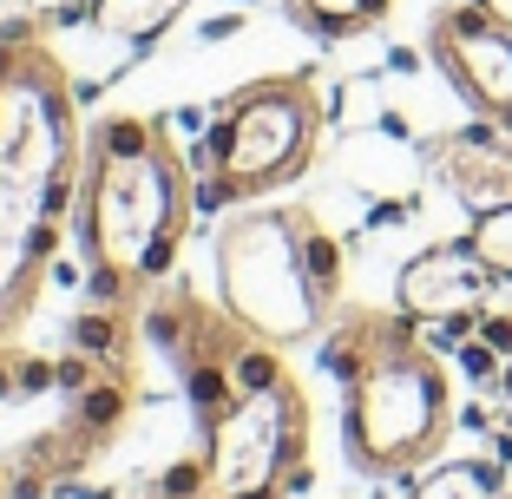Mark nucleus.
Instances as JSON below:
<instances>
[{
	"label": "nucleus",
	"mask_w": 512,
	"mask_h": 499,
	"mask_svg": "<svg viewBox=\"0 0 512 499\" xmlns=\"http://www.w3.org/2000/svg\"><path fill=\"white\" fill-rule=\"evenodd\" d=\"M79 92L33 27L0 33V348H14L60 230L79 211Z\"/></svg>",
	"instance_id": "obj_1"
},
{
	"label": "nucleus",
	"mask_w": 512,
	"mask_h": 499,
	"mask_svg": "<svg viewBox=\"0 0 512 499\" xmlns=\"http://www.w3.org/2000/svg\"><path fill=\"white\" fill-rule=\"evenodd\" d=\"M467 243H473V250H480V257L512 283V204H499V211H480V217H473Z\"/></svg>",
	"instance_id": "obj_13"
},
{
	"label": "nucleus",
	"mask_w": 512,
	"mask_h": 499,
	"mask_svg": "<svg viewBox=\"0 0 512 499\" xmlns=\"http://www.w3.org/2000/svg\"><path fill=\"white\" fill-rule=\"evenodd\" d=\"M283 14L316 40H362L394 14V0H283Z\"/></svg>",
	"instance_id": "obj_10"
},
{
	"label": "nucleus",
	"mask_w": 512,
	"mask_h": 499,
	"mask_svg": "<svg viewBox=\"0 0 512 499\" xmlns=\"http://www.w3.org/2000/svg\"><path fill=\"white\" fill-rule=\"evenodd\" d=\"M329 375L342 381V447L368 480H414L453 440V375L434 335L401 309H342L329 322Z\"/></svg>",
	"instance_id": "obj_3"
},
{
	"label": "nucleus",
	"mask_w": 512,
	"mask_h": 499,
	"mask_svg": "<svg viewBox=\"0 0 512 499\" xmlns=\"http://www.w3.org/2000/svg\"><path fill=\"white\" fill-rule=\"evenodd\" d=\"M499 493H506V467H493V460H434L407 486V499H499Z\"/></svg>",
	"instance_id": "obj_12"
},
{
	"label": "nucleus",
	"mask_w": 512,
	"mask_h": 499,
	"mask_svg": "<svg viewBox=\"0 0 512 499\" xmlns=\"http://www.w3.org/2000/svg\"><path fill=\"white\" fill-rule=\"evenodd\" d=\"M427 165L447 184V197H460L473 217L512 204V138L499 125H460V132H440L427 145Z\"/></svg>",
	"instance_id": "obj_9"
},
{
	"label": "nucleus",
	"mask_w": 512,
	"mask_h": 499,
	"mask_svg": "<svg viewBox=\"0 0 512 499\" xmlns=\"http://www.w3.org/2000/svg\"><path fill=\"white\" fill-rule=\"evenodd\" d=\"M191 0H86L92 27L106 33V40H125V46H145L184 14Z\"/></svg>",
	"instance_id": "obj_11"
},
{
	"label": "nucleus",
	"mask_w": 512,
	"mask_h": 499,
	"mask_svg": "<svg viewBox=\"0 0 512 499\" xmlns=\"http://www.w3.org/2000/svg\"><path fill=\"white\" fill-rule=\"evenodd\" d=\"M191 217L197 184L165 125L138 112H106L99 125H86L73 230L92 263V296L145 309L178 270Z\"/></svg>",
	"instance_id": "obj_2"
},
{
	"label": "nucleus",
	"mask_w": 512,
	"mask_h": 499,
	"mask_svg": "<svg viewBox=\"0 0 512 499\" xmlns=\"http://www.w3.org/2000/svg\"><path fill=\"white\" fill-rule=\"evenodd\" d=\"M499 283H506V276H499L467 237L434 243V250H421V257L401 263V276H394V309L414 316L427 335H440V342L460 348L473 329H480V316L493 309Z\"/></svg>",
	"instance_id": "obj_8"
},
{
	"label": "nucleus",
	"mask_w": 512,
	"mask_h": 499,
	"mask_svg": "<svg viewBox=\"0 0 512 499\" xmlns=\"http://www.w3.org/2000/svg\"><path fill=\"white\" fill-rule=\"evenodd\" d=\"M486 381H493V394H499V408L512 414V355H499V362H493V375H486Z\"/></svg>",
	"instance_id": "obj_14"
},
{
	"label": "nucleus",
	"mask_w": 512,
	"mask_h": 499,
	"mask_svg": "<svg viewBox=\"0 0 512 499\" xmlns=\"http://www.w3.org/2000/svg\"><path fill=\"white\" fill-rule=\"evenodd\" d=\"M322 86L302 73L250 79L211 112L204 165H211V204H250L296 184L322 152Z\"/></svg>",
	"instance_id": "obj_6"
},
{
	"label": "nucleus",
	"mask_w": 512,
	"mask_h": 499,
	"mask_svg": "<svg viewBox=\"0 0 512 499\" xmlns=\"http://www.w3.org/2000/svg\"><path fill=\"white\" fill-rule=\"evenodd\" d=\"M473 7H480V14H493L499 27H512V0H473Z\"/></svg>",
	"instance_id": "obj_15"
},
{
	"label": "nucleus",
	"mask_w": 512,
	"mask_h": 499,
	"mask_svg": "<svg viewBox=\"0 0 512 499\" xmlns=\"http://www.w3.org/2000/svg\"><path fill=\"white\" fill-rule=\"evenodd\" d=\"M499 499H512V493H499Z\"/></svg>",
	"instance_id": "obj_16"
},
{
	"label": "nucleus",
	"mask_w": 512,
	"mask_h": 499,
	"mask_svg": "<svg viewBox=\"0 0 512 499\" xmlns=\"http://www.w3.org/2000/svg\"><path fill=\"white\" fill-rule=\"evenodd\" d=\"M348 250L309 204H263L217 230V303L270 348L316 342L342 316Z\"/></svg>",
	"instance_id": "obj_4"
},
{
	"label": "nucleus",
	"mask_w": 512,
	"mask_h": 499,
	"mask_svg": "<svg viewBox=\"0 0 512 499\" xmlns=\"http://www.w3.org/2000/svg\"><path fill=\"white\" fill-rule=\"evenodd\" d=\"M211 499H289L309 486V394L289 375L283 348L256 342L243 388L204 427Z\"/></svg>",
	"instance_id": "obj_5"
},
{
	"label": "nucleus",
	"mask_w": 512,
	"mask_h": 499,
	"mask_svg": "<svg viewBox=\"0 0 512 499\" xmlns=\"http://www.w3.org/2000/svg\"><path fill=\"white\" fill-rule=\"evenodd\" d=\"M427 60L440 66V79L460 92L473 119L512 138V27L480 14L473 0H453L427 20Z\"/></svg>",
	"instance_id": "obj_7"
}]
</instances>
